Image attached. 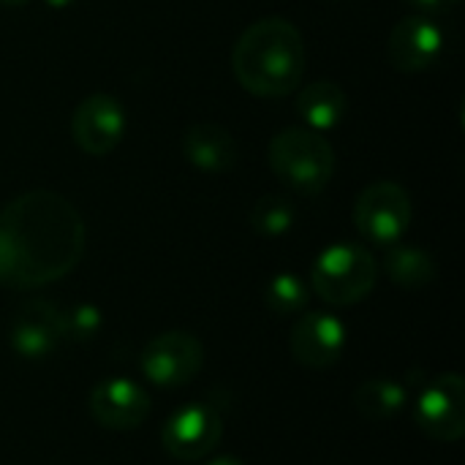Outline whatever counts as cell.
I'll list each match as a JSON object with an SVG mask.
<instances>
[{"label":"cell","mask_w":465,"mask_h":465,"mask_svg":"<svg viewBox=\"0 0 465 465\" xmlns=\"http://www.w3.org/2000/svg\"><path fill=\"white\" fill-rule=\"evenodd\" d=\"M82 213L54 191H27L0 210V286L27 292L65 278L84 253Z\"/></svg>","instance_id":"obj_1"},{"label":"cell","mask_w":465,"mask_h":465,"mask_svg":"<svg viewBox=\"0 0 465 465\" xmlns=\"http://www.w3.org/2000/svg\"><path fill=\"white\" fill-rule=\"evenodd\" d=\"M237 82L256 98H286L305 76L302 33L283 16H264L242 30L232 52Z\"/></svg>","instance_id":"obj_2"},{"label":"cell","mask_w":465,"mask_h":465,"mask_svg":"<svg viewBox=\"0 0 465 465\" xmlns=\"http://www.w3.org/2000/svg\"><path fill=\"white\" fill-rule=\"evenodd\" d=\"M267 163L281 185L297 196H319L335 177L332 144L311 128H283L270 139Z\"/></svg>","instance_id":"obj_3"},{"label":"cell","mask_w":465,"mask_h":465,"mask_svg":"<svg viewBox=\"0 0 465 465\" xmlns=\"http://www.w3.org/2000/svg\"><path fill=\"white\" fill-rule=\"evenodd\" d=\"M379 278L376 259L368 248L354 242H338L324 248L311 267V289L319 300L335 308L362 302Z\"/></svg>","instance_id":"obj_4"},{"label":"cell","mask_w":465,"mask_h":465,"mask_svg":"<svg viewBox=\"0 0 465 465\" xmlns=\"http://www.w3.org/2000/svg\"><path fill=\"white\" fill-rule=\"evenodd\" d=\"M354 226L373 245H398L411 226L409 191L390 180L371 183L354 202Z\"/></svg>","instance_id":"obj_5"},{"label":"cell","mask_w":465,"mask_h":465,"mask_svg":"<svg viewBox=\"0 0 465 465\" xmlns=\"http://www.w3.org/2000/svg\"><path fill=\"white\" fill-rule=\"evenodd\" d=\"M204 365V349L199 338L183 330L155 335L139 357V368L147 381L163 390H177L191 384Z\"/></svg>","instance_id":"obj_6"},{"label":"cell","mask_w":465,"mask_h":465,"mask_svg":"<svg viewBox=\"0 0 465 465\" xmlns=\"http://www.w3.org/2000/svg\"><path fill=\"white\" fill-rule=\"evenodd\" d=\"M417 428L441 444H458L465 433V384L458 373L433 379L414 403Z\"/></svg>","instance_id":"obj_7"},{"label":"cell","mask_w":465,"mask_h":465,"mask_svg":"<svg viewBox=\"0 0 465 465\" xmlns=\"http://www.w3.org/2000/svg\"><path fill=\"white\" fill-rule=\"evenodd\" d=\"M221 439H223V420L207 403H188L177 409L161 430L163 450L183 463L202 460L221 444Z\"/></svg>","instance_id":"obj_8"},{"label":"cell","mask_w":465,"mask_h":465,"mask_svg":"<svg viewBox=\"0 0 465 465\" xmlns=\"http://www.w3.org/2000/svg\"><path fill=\"white\" fill-rule=\"evenodd\" d=\"M125 109L114 95L93 93L71 114L74 144L87 155H109L125 136Z\"/></svg>","instance_id":"obj_9"},{"label":"cell","mask_w":465,"mask_h":465,"mask_svg":"<svg viewBox=\"0 0 465 465\" xmlns=\"http://www.w3.org/2000/svg\"><path fill=\"white\" fill-rule=\"evenodd\" d=\"M346 327L338 316L327 311L302 313L289 335L292 357L311 371H324L341 362L346 349Z\"/></svg>","instance_id":"obj_10"},{"label":"cell","mask_w":465,"mask_h":465,"mask_svg":"<svg viewBox=\"0 0 465 465\" xmlns=\"http://www.w3.org/2000/svg\"><path fill=\"white\" fill-rule=\"evenodd\" d=\"M444 44H447V35L439 22L422 14H411L392 27L390 41H387V54L398 71L420 74V71L433 68L441 60Z\"/></svg>","instance_id":"obj_11"},{"label":"cell","mask_w":465,"mask_h":465,"mask_svg":"<svg viewBox=\"0 0 465 465\" xmlns=\"http://www.w3.org/2000/svg\"><path fill=\"white\" fill-rule=\"evenodd\" d=\"M8 343L27 362L52 357L63 343L60 308L49 300H27L8 324Z\"/></svg>","instance_id":"obj_12"},{"label":"cell","mask_w":465,"mask_h":465,"mask_svg":"<svg viewBox=\"0 0 465 465\" xmlns=\"http://www.w3.org/2000/svg\"><path fill=\"white\" fill-rule=\"evenodd\" d=\"M90 414L106 430H134L150 417V395L131 379H104L90 390Z\"/></svg>","instance_id":"obj_13"},{"label":"cell","mask_w":465,"mask_h":465,"mask_svg":"<svg viewBox=\"0 0 465 465\" xmlns=\"http://www.w3.org/2000/svg\"><path fill=\"white\" fill-rule=\"evenodd\" d=\"M183 155L193 169L204 174H221L234 166L237 142L218 123H196L183 134Z\"/></svg>","instance_id":"obj_14"},{"label":"cell","mask_w":465,"mask_h":465,"mask_svg":"<svg viewBox=\"0 0 465 465\" xmlns=\"http://www.w3.org/2000/svg\"><path fill=\"white\" fill-rule=\"evenodd\" d=\"M346 109H349V98L343 87L330 79L311 82L297 93V114L311 131L322 134L338 128L341 120L346 117Z\"/></svg>","instance_id":"obj_15"},{"label":"cell","mask_w":465,"mask_h":465,"mask_svg":"<svg viewBox=\"0 0 465 465\" xmlns=\"http://www.w3.org/2000/svg\"><path fill=\"white\" fill-rule=\"evenodd\" d=\"M409 403V392L395 379H368L354 392V406L368 422H390Z\"/></svg>","instance_id":"obj_16"},{"label":"cell","mask_w":465,"mask_h":465,"mask_svg":"<svg viewBox=\"0 0 465 465\" xmlns=\"http://www.w3.org/2000/svg\"><path fill=\"white\" fill-rule=\"evenodd\" d=\"M384 270L387 278L409 292L425 289L436 281V262L428 251L414 248V245H390L384 256Z\"/></svg>","instance_id":"obj_17"},{"label":"cell","mask_w":465,"mask_h":465,"mask_svg":"<svg viewBox=\"0 0 465 465\" xmlns=\"http://www.w3.org/2000/svg\"><path fill=\"white\" fill-rule=\"evenodd\" d=\"M251 229L259 234V237H267V240H275V237H283L294 229V221H297V207L292 204V199L286 196H262L253 210H251Z\"/></svg>","instance_id":"obj_18"},{"label":"cell","mask_w":465,"mask_h":465,"mask_svg":"<svg viewBox=\"0 0 465 465\" xmlns=\"http://www.w3.org/2000/svg\"><path fill=\"white\" fill-rule=\"evenodd\" d=\"M264 302L275 316H297L311 302V286L294 272H278L264 289Z\"/></svg>","instance_id":"obj_19"},{"label":"cell","mask_w":465,"mask_h":465,"mask_svg":"<svg viewBox=\"0 0 465 465\" xmlns=\"http://www.w3.org/2000/svg\"><path fill=\"white\" fill-rule=\"evenodd\" d=\"M60 327H63V341L87 343L101 332L104 313H101V308H95L90 302H79L68 311H60Z\"/></svg>","instance_id":"obj_20"},{"label":"cell","mask_w":465,"mask_h":465,"mask_svg":"<svg viewBox=\"0 0 465 465\" xmlns=\"http://www.w3.org/2000/svg\"><path fill=\"white\" fill-rule=\"evenodd\" d=\"M406 3L414 5L417 11H425V14H441V11L455 8L460 0H406Z\"/></svg>","instance_id":"obj_21"},{"label":"cell","mask_w":465,"mask_h":465,"mask_svg":"<svg viewBox=\"0 0 465 465\" xmlns=\"http://www.w3.org/2000/svg\"><path fill=\"white\" fill-rule=\"evenodd\" d=\"M207 465H245L242 460H237V458H232V455H223V458H215L213 463Z\"/></svg>","instance_id":"obj_22"},{"label":"cell","mask_w":465,"mask_h":465,"mask_svg":"<svg viewBox=\"0 0 465 465\" xmlns=\"http://www.w3.org/2000/svg\"><path fill=\"white\" fill-rule=\"evenodd\" d=\"M49 8H68V5H74V3H79V0H44Z\"/></svg>","instance_id":"obj_23"},{"label":"cell","mask_w":465,"mask_h":465,"mask_svg":"<svg viewBox=\"0 0 465 465\" xmlns=\"http://www.w3.org/2000/svg\"><path fill=\"white\" fill-rule=\"evenodd\" d=\"M25 3H30V0H0V5H11V8H16V5H25Z\"/></svg>","instance_id":"obj_24"}]
</instances>
